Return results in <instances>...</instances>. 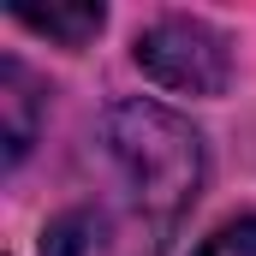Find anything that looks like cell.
I'll return each instance as SVG.
<instances>
[{
  "instance_id": "obj_1",
  "label": "cell",
  "mask_w": 256,
  "mask_h": 256,
  "mask_svg": "<svg viewBox=\"0 0 256 256\" xmlns=\"http://www.w3.org/2000/svg\"><path fill=\"white\" fill-rule=\"evenodd\" d=\"M102 143H108V161L126 179L131 202L155 226L179 220L196 202V185H202V137L179 114H167L155 102H120L102 120Z\"/></svg>"
},
{
  "instance_id": "obj_3",
  "label": "cell",
  "mask_w": 256,
  "mask_h": 256,
  "mask_svg": "<svg viewBox=\"0 0 256 256\" xmlns=\"http://www.w3.org/2000/svg\"><path fill=\"white\" fill-rule=\"evenodd\" d=\"M42 108H48V90L36 84V72L24 60H0V143H6V167H18L30 155Z\"/></svg>"
},
{
  "instance_id": "obj_5",
  "label": "cell",
  "mask_w": 256,
  "mask_h": 256,
  "mask_svg": "<svg viewBox=\"0 0 256 256\" xmlns=\"http://www.w3.org/2000/svg\"><path fill=\"white\" fill-rule=\"evenodd\" d=\"M90 232H96V214H84V208H78V214H60V220L42 232V256H84L96 244Z\"/></svg>"
},
{
  "instance_id": "obj_2",
  "label": "cell",
  "mask_w": 256,
  "mask_h": 256,
  "mask_svg": "<svg viewBox=\"0 0 256 256\" xmlns=\"http://www.w3.org/2000/svg\"><path fill=\"white\" fill-rule=\"evenodd\" d=\"M137 66L173 96H220L232 78V42L202 18H155L137 36Z\"/></svg>"
},
{
  "instance_id": "obj_6",
  "label": "cell",
  "mask_w": 256,
  "mask_h": 256,
  "mask_svg": "<svg viewBox=\"0 0 256 256\" xmlns=\"http://www.w3.org/2000/svg\"><path fill=\"white\" fill-rule=\"evenodd\" d=\"M196 256H256V214H238V220L214 226Z\"/></svg>"
},
{
  "instance_id": "obj_4",
  "label": "cell",
  "mask_w": 256,
  "mask_h": 256,
  "mask_svg": "<svg viewBox=\"0 0 256 256\" xmlns=\"http://www.w3.org/2000/svg\"><path fill=\"white\" fill-rule=\"evenodd\" d=\"M12 18H18L24 30H36V36L66 42V48H84V42L108 24V12H102L96 0H72V6H12Z\"/></svg>"
}]
</instances>
